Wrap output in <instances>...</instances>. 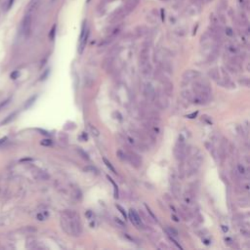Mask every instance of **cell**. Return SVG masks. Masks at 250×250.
Returning <instances> with one entry per match:
<instances>
[{"instance_id": "obj_20", "label": "cell", "mask_w": 250, "mask_h": 250, "mask_svg": "<svg viewBox=\"0 0 250 250\" xmlns=\"http://www.w3.org/2000/svg\"><path fill=\"white\" fill-rule=\"evenodd\" d=\"M197 115V111H195V113H193L189 114V115H187V117H188V118H195Z\"/></svg>"}, {"instance_id": "obj_2", "label": "cell", "mask_w": 250, "mask_h": 250, "mask_svg": "<svg viewBox=\"0 0 250 250\" xmlns=\"http://www.w3.org/2000/svg\"><path fill=\"white\" fill-rule=\"evenodd\" d=\"M175 155H176L178 159H184L186 156V146H185V141L184 137L182 135H180L179 141L177 144L176 148H175Z\"/></svg>"}, {"instance_id": "obj_9", "label": "cell", "mask_w": 250, "mask_h": 250, "mask_svg": "<svg viewBox=\"0 0 250 250\" xmlns=\"http://www.w3.org/2000/svg\"><path fill=\"white\" fill-rule=\"evenodd\" d=\"M166 232H167L168 235H172V237H177V235H178V232H177V230H175L174 228H171V227H167Z\"/></svg>"}, {"instance_id": "obj_3", "label": "cell", "mask_w": 250, "mask_h": 250, "mask_svg": "<svg viewBox=\"0 0 250 250\" xmlns=\"http://www.w3.org/2000/svg\"><path fill=\"white\" fill-rule=\"evenodd\" d=\"M88 35H89V30H88L87 27H86V23H83L82 25V29H81V33H80V38H79V53H82L84 48L86 46V42H87L88 39Z\"/></svg>"}, {"instance_id": "obj_24", "label": "cell", "mask_w": 250, "mask_h": 250, "mask_svg": "<svg viewBox=\"0 0 250 250\" xmlns=\"http://www.w3.org/2000/svg\"><path fill=\"white\" fill-rule=\"evenodd\" d=\"M37 218H38V220H43V219H44V217L42 216L41 214H38V215H37Z\"/></svg>"}, {"instance_id": "obj_26", "label": "cell", "mask_w": 250, "mask_h": 250, "mask_svg": "<svg viewBox=\"0 0 250 250\" xmlns=\"http://www.w3.org/2000/svg\"><path fill=\"white\" fill-rule=\"evenodd\" d=\"M12 3H13V0H10V1H9V5H8V9L10 8L11 6H12Z\"/></svg>"}, {"instance_id": "obj_14", "label": "cell", "mask_w": 250, "mask_h": 250, "mask_svg": "<svg viewBox=\"0 0 250 250\" xmlns=\"http://www.w3.org/2000/svg\"><path fill=\"white\" fill-rule=\"evenodd\" d=\"M41 145L42 146H51L52 145V141L49 139H45V140H42L41 141Z\"/></svg>"}, {"instance_id": "obj_7", "label": "cell", "mask_w": 250, "mask_h": 250, "mask_svg": "<svg viewBox=\"0 0 250 250\" xmlns=\"http://www.w3.org/2000/svg\"><path fill=\"white\" fill-rule=\"evenodd\" d=\"M145 95H146V97L148 98L149 100H151V101H153V100L155 99V88H153L151 84H148V85L146 86V88H145Z\"/></svg>"}, {"instance_id": "obj_13", "label": "cell", "mask_w": 250, "mask_h": 250, "mask_svg": "<svg viewBox=\"0 0 250 250\" xmlns=\"http://www.w3.org/2000/svg\"><path fill=\"white\" fill-rule=\"evenodd\" d=\"M77 151H78L79 155H80L84 158V159H89V157H88V155L85 153V151H83V149H81L80 148H79V149H77Z\"/></svg>"}, {"instance_id": "obj_11", "label": "cell", "mask_w": 250, "mask_h": 250, "mask_svg": "<svg viewBox=\"0 0 250 250\" xmlns=\"http://www.w3.org/2000/svg\"><path fill=\"white\" fill-rule=\"evenodd\" d=\"M89 129H90V131H91V133H92V135L93 136H95V137H98L100 135V132H99V130L97 129V128L95 127V126H93V125H91V124H89Z\"/></svg>"}, {"instance_id": "obj_12", "label": "cell", "mask_w": 250, "mask_h": 250, "mask_svg": "<svg viewBox=\"0 0 250 250\" xmlns=\"http://www.w3.org/2000/svg\"><path fill=\"white\" fill-rule=\"evenodd\" d=\"M103 160H104L105 164L107 165V168H109V169H111V171H113V172L114 173V174H116V171H115V169H114V168H113V165H111V163L109 162V161L107 160L106 157H104V158H103Z\"/></svg>"}, {"instance_id": "obj_8", "label": "cell", "mask_w": 250, "mask_h": 250, "mask_svg": "<svg viewBox=\"0 0 250 250\" xmlns=\"http://www.w3.org/2000/svg\"><path fill=\"white\" fill-rule=\"evenodd\" d=\"M197 76H199V73H198L197 71H187L183 74L184 80H188V82L190 80H191V79L197 78Z\"/></svg>"}, {"instance_id": "obj_22", "label": "cell", "mask_w": 250, "mask_h": 250, "mask_svg": "<svg viewBox=\"0 0 250 250\" xmlns=\"http://www.w3.org/2000/svg\"><path fill=\"white\" fill-rule=\"evenodd\" d=\"M146 207H147V210H148V212H149V214H151V217H153V219H155V215H153V212H151V209H149V207H148V206H147V205H146Z\"/></svg>"}, {"instance_id": "obj_16", "label": "cell", "mask_w": 250, "mask_h": 250, "mask_svg": "<svg viewBox=\"0 0 250 250\" xmlns=\"http://www.w3.org/2000/svg\"><path fill=\"white\" fill-rule=\"evenodd\" d=\"M237 170H238V172L240 173V174H245V168L242 166L241 164H238L237 165Z\"/></svg>"}, {"instance_id": "obj_25", "label": "cell", "mask_w": 250, "mask_h": 250, "mask_svg": "<svg viewBox=\"0 0 250 250\" xmlns=\"http://www.w3.org/2000/svg\"><path fill=\"white\" fill-rule=\"evenodd\" d=\"M222 229H223V231H224V232H225V233L228 232V228H227L226 226H222Z\"/></svg>"}, {"instance_id": "obj_23", "label": "cell", "mask_w": 250, "mask_h": 250, "mask_svg": "<svg viewBox=\"0 0 250 250\" xmlns=\"http://www.w3.org/2000/svg\"><path fill=\"white\" fill-rule=\"evenodd\" d=\"M7 138H2V139H0V146H1L2 144H4L6 142Z\"/></svg>"}, {"instance_id": "obj_5", "label": "cell", "mask_w": 250, "mask_h": 250, "mask_svg": "<svg viewBox=\"0 0 250 250\" xmlns=\"http://www.w3.org/2000/svg\"><path fill=\"white\" fill-rule=\"evenodd\" d=\"M30 27H31V17H30V15H27L24 19V22H23V31L25 34H29Z\"/></svg>"}, {"instance_id": "obj_1", "label": "cell", "mask_w": 250, "mask_h": 250, "mask_svg": "<svg viewBox=\"0 0 250 250\" xmlns=\"http://www.w3.org/2000/svg\"><path fill=\"white\" fill-rule=\"evenodd\" d=\"M61 224L65 232L69 235H79L82 232L80 217L75 211H65L61 219Z\"/></svg>"}, {"instance_id": "obj_17", "label": "cell", "mask_w": 250, "mask_h": 250, "mask_svg": "<svg viewBox=\"0 0 250 250\" xmlns=\"http://www.w3.org/2000/svg\"><path fill=\"white\" fill-rule=\"evenodd\" d=\"M117 155H118V157L120 158V159H125V158H126V155L124 153H122L121 151H117Z\"/></svg>"}, {"instance_id": "obj_15", "label": "cell", "mask_w": 250, "mask_h": 250, "mask_svg": "<svg viewBox=\"0 0 250 250\" xmlns=\"http://www.w3.org/2000/svg\"><path fill=\"white\" fill-rule=\"evenodd\" d=\"M116 208H117L119 211H120V213L123 215V217H124V218L126 219V217H127V214H126V212L124 211V209L122 208V207L120 206V205H116Z\"/></svg>"}, {"instance_id": "obj_10", "label": "cell", "mask_w": 250, "mask_h": 250, "mask_svg": "<svg viewBox=\"0 0 250 250\" xmlns=\"http://www.w3.org/2000/svg\"><path fill=\"white\" fill-rule=\"evenodd\" d=\"M107 179L109 180V182H111V183L113 184V188H114V197H118V189H117V186H116V184L114 183V181L111 178V177H109V176H107Z\"/></svg>"}, {"instance_id": "obj_27", "label": "cell", "mask_w": 250, "mask_h": 250, "mask_svg": "<svg viewBox=\"0 0 250 250\" xmlns=\"http://www.w3.org/2000/svg\"><path fill=\"white\" fill-rule=\"evenodd\" d=\"M173 219H174V221H176V222H178V221H179L178 219H177V218H176V217H175V216H173Z\"/></svg>"}, {"instance_id": "obj_21", "label": "cell", "mask_w": 250, "mask_h": 250, "mask_svg": "<svg viewBox=\"0 0 250 250\" xmlns=\"http://www.w3.org/2000/svg\"><path fill=\"white\" fill-rule=\"evenodd\" d=\"M171 240H172V242H173V243H174V244H176V245H177V247H178V248H180V249H183V248H182V246H181V245H180V244L178 243V242H177V241H176V240H175V239H174V238H173L172 237H171Z\"/></svg>"}, {"instance_id": "obj_18", "label": "cell", "mask_w": 250, "mask_h": 250, "mask_svg": "<svg viewBox=\"0 0 250 250\" xmlns=\"http://www.w3.org/2000/svg\"><path fill=\"white\" fill-rule=\"evenodd\" d=\"M226 33H227V35H228V36H233V29H231V27H227V29H226Z\"/></svg>"}, {"instance_id": "obj_4", "label": "cell", "mask_w": 250, "mask_h": 250, "mask_svg": "<svg viewBox=\"0 0 250 250\" xmlns=\"http://www.w3.org/2000/svg\"><path fill=\"white\" fill-rule=\"evenodd\" d=\"M129 218L131 222L133 223V225L140 228V227H143V223H142V220L140 218V216L136 213L135 210H130L129 211Z\"/></svg>"}, {"instance_id": "obj_6", "label": "cell", "mask_w": 250, "mask_h": 250, "mask_svg": "<svg viewBox=\"0 0 250 250\" xmlns=\"http://www.w3.org/2000/svg\"><path fill=\"white\" fill-rule=\"evenodd\" d=\"M126 158H128L130 162L132 163V165H134V166L136 167H139L140 165L142 164L141 159H140V158L138 157V155H136L135 153H128V155H126Z\"/></svg>"}, {"instance_id": "obj_19", "label": "cell", "mask_w": 250, "mask_h": 250, "mask_svg": "<svg viewBox=\"0 0 250 250\" xmlns=\"http://www.w3.org/2000/svg\"><path fill=\"white\" fill-rule=\"evenodd\" d=\"M20 75V73H19V71H14L12 74H11V78H13V79H16V78H18V76Z\"/></svg>"}]
</instances>
